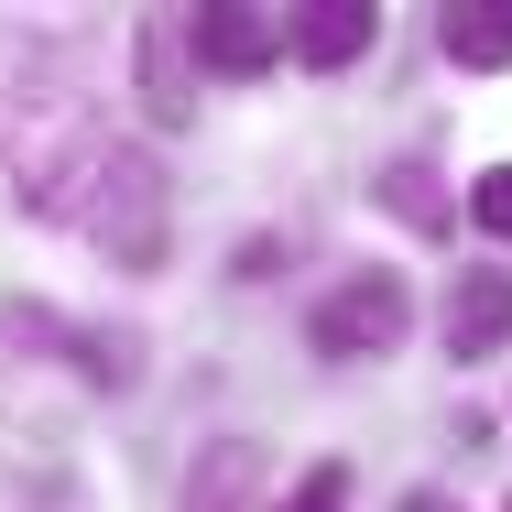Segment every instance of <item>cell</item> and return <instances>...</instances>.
Returning <instances> with one entry per match:
<instances>
[{
    "label": "cell",
    "mask_w": 512,
    "mask_h": 512,
    "mask_svg": "<svg viewBox=\"0 0 512 512\" xmlns=\"http://www.w3.org/2000/svg\"><path fill=\"white\" fill-rule=\"evenodd\" d=\"M262 502V447L251 436H218L197 458V480H186V512H251Z\"/></svg>",
    "instance_id": "8"
},
{
    "label": "cell",
    "mask_w": 512,
    "mask_h": 512,
    "mask_svg": "<svg viewBox=\"0 0 512 512\" xmlns=\"http://www.w3.org/2000/svg\"><path fill=\"white\" fill-rule=\"evenodd\" d=\"M371 33H382V11H371V0H306V11L284 22V44H295V66H316V77H338V66H360V55H371Z\"/></svg>",
    "instance_id": "5"
},
{
    "label": "cell",
    "mask_w": 512,
    "mask_h": 512,
    "mask_svg": "<svg viewBox=\"0 0 512 512\" xmlns=\"http://www.w3.org/2000/svg\"><path fill=\"white\" fill-rule=\"evenodd\" d=\"M382 207H393L404 229H447V218H458V207H447V186H436L425 164H393V175H382Z\"/></svg>",
    "instance_id": "9"
},
{
    "label": "cell",
    "mask_w": 512,
    "mask_h": 512,
    "mask_svg": "<svg viewBox=\"0 0 512 512\" xmlns=\"http://www.w3.org/2000/svg\"><path fill=\"white\" fill-rule=\"evenodd\" d=\"M186 44H197L207 77H262V66L284 55V11H262V0H218V11H186Z\"/></svg>",
    "instance_id": "3"
},
{
    "label": "cell",
    "mask_w": 512,
    "mask_h": 512,
    "mask_svg": "<svg viewBox=\"0 0 512 512\" xmlns=\"http://www.w3.org/2000/svg\"><path fill=\"white\" fill-rule=\"evenodd\" d=\"M186 55H197V44H186V11H153V22H142V109H153V120H186V109H197Z\"/></svg>",
    "instance_id": "6"
},
{
    "label": "cell",
    "mask_w": 512,
    "mask_h": 512,
    "mask_svg": "<svg viewBox=\"0 0 512 512\" xmlns=\"http://www.w3.org/2000/svg\"><path fill=\"white\" fill-rule=\"evenodd\" d=\"M447 360L469 371V360H502V338H512V273H458L447 284Z\"/></svg>",
    "instance_id": "4"
},
{
    "label": "cell",
    "mask_w": 512,
    "mask_h": 512,
    "mask_svg": "<svg viewBox=\"0 0 512 512\" xmlns=\"http://www.w3.org/2000/svg\"><path fill=\"white\" fill-rule=\"evenodd\" d=\"M284 512H349V469H338V458H316L306 480H295V502Z\"/></svg>",
    "instance_id": "10"
},
{
    "label": "cell",
    "mask_w": 512,
    "mask_h": 512,
    "mask_svg": "<svg viewBox=\"0 0 512 512\" xmlns=\"http://www.w3.org/2000/svg\"><path fill=\"white\" fill-rule=\"evenodd\" d=\"M414 327V295H404V273H349L327 306L306 316V338H316V360H382L393 338Z\"/></svg>",
    "instance_id": "2"
},
{
    "label": "cell",
    "mask_w": 512,
    "mask_h": 512,
    "mask_svg": "<svg viewBox=\"0 0 512 512\" xmlns=\"http://www.w3.org/2000/svg\"><path fill=\"white\" fill-rule=\"evenodd\" d=\"M436 44H447V66L502 77V66H512V0H458V11L436 22Z\"/></svg>",
    "instance_id": "7"
},
{
    "label": "cell",
    "mask_w": 512,
    "mask_h": 512,
    "mask_svg": "<svg viewBox=\"0 0 512 512\" xmlns=\"http://www.w3.org/2000/svg\"><path fill=\"white\" fill-rule=\"evenodd\" d=\"M404 512H458V491H404Z\"/></svg>",
    "instance_id": "12"
},
{
    "label": "cell",
    "mask_w": 512,
    "mask_h": 512,
    "mask_svg": "<svg viewBox=\"0 0 512 512\" xmlns=\"http://www.w3.org/2000/svg\"><path fill=\"white\" fill-rule=\"evenodd\" d=\"M469 218H480L491 240H512V164H491V175L469 186Z\"/></svg>",
    "instance_id": "11"
},
{
    "label": "cell",
    "mask_w": 512,
    "mask_h": 512,
    "mask_svg": "<svg viewBox=\"0 0 512 512\" xmlns=\"http://www.w3.org/2000/svg\"><path fill=\"white\" fill-rule=\"evenodd\" d=\"M66 218L99 240L120 273H153V262H164V175H153V153H131V142H99V164L77 175Z\"/></svg>",
    "instance_id": "1"
}]
</instances>
